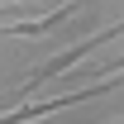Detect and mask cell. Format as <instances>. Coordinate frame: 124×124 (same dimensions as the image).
Returning a JSON list of instances; mask_svg holds the SVG:
<instances>
[{
  "label": "cell",
  "mask_w": 124,
  "mask_h": 124,
  "mask_svg": "<svg viewBox=\"0 0 124 124\" xmlns=\"http://www.w3.org/2000/svg\"><path fill=\"white\" fill-rule=\"evenodd\" d=\"M119 33H124V19H115L110 29H100V33H91V38H81L77 48H67V53H57V57H48L43 67H33L29 77H24V81H19V86H15V95H29V91H38L43 81H53V77H62V72H72V67H77V62L86 57V53H95V48H105L110 38H119Z\"/></svg>",
  "instance_id": "6da1fadb"
},
{
  "label": "cell",
  "mask_w": 124,
  "mask_h": 124,
  "mask_svg": "<svg viewBox=\"0 0 124 124\" xmlns=\"http://www.w3.org/2000/svg\"><path fill=\"white\" fill-rule=\"evenodd\" d=\"M10 15H24V5H0V19H10Z\"/></svg>",
  "instance_id": "3957f363"
},
{
  "label": "cell",
  "mask_w": 124,
  "mask_h": 124,
  "mask_svg": "<svg viewBox=\"0 0 124 124\" xmlns=\"http://www.w3.org/2000/svg\"><path fill=\"white\" fill-rule=\"evenodd\" d=\"M91 95H100V91H95V86H81V91H62V95H48V100H38V105H19V110H10V115H0V124H29V119H43V115H53V110L81 105V100H91Z\"/></svg>",
  "instance_id": "7a4b0ae2"
}]
</instances>
